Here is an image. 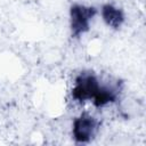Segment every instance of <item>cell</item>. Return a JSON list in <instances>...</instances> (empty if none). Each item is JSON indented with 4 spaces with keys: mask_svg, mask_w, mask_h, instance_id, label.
I'll return each instance as SVG.
<instances>
[{
    "mask_svg": "<svg viewBox=\"0 0 146 146\" xmlns=\"http://www.w3.org/2000/svg\"><path fill=\"white\" fill-rule=\"evenodd\" d=\"M102 80L91 71H83L74 79L71 97L78 103H92L100 90Z\"/></svg>",
    "mask_w": 146,
    "mask_h": 146,
    "instance_id": "obj_1",
    "label": "cell"
},
{
    "mask_svg": "<svg viewBox=\"0 0 146 146\" xmlns=\"http://www.w3.org/2000/svg\"><path fill=\"white\" fill-rule=\"evenodd\" d=\"M97 14L98 9L94 6L79 2L72 3L68 9L70 31L72 38H80L83 34L88 33L91 27V23Z\"/></svg>",
    "mask_w": 146,
    "mask_h": 146,
    "instance_id": "obj_2",
    "label": "cell"
},
{
    "mask_svg": "<svg viewBox=\"0 0 146 146\" xmlns=\"http://www.w3.org/2000/svg\"><path fill=\"white\" fill-rule=\"evenodd\" d=\"M100 123L90 113L82 112L72 122V138L76 144H88L98 133Z\"/></svg>",
    "mask_w": 146,
    "mask_h": 146,
    "instance_id": "obj_3",
    "label": "cell"
},
{
    "mask_svg": "<svg viewBox=\"0 0 146 146\" xmlns=\"http://www.w3.org/2000/svg\"><path fill=\"white\" fill-rule=\"evenodd\" d=\"M99 14L103 22L113 30H119L125 22L124 11L113 3H104L99 10Z\"/></svg>",
    "mask_w": 146,
    "mask_h": 146,
    "instance_id": "obj_4",
    "label": "cell"
}]
</instances>
